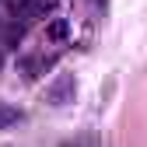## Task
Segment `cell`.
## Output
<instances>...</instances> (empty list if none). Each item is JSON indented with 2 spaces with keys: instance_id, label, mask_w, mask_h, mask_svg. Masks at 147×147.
I'll list each match as a JSON object with an SVG mask.
<instances>
[{
  "instance_id": "8992f818",
  "label": "cell",
  "mask_w": 147,
  "mask_h": 147,
  "mask_svg": "<svg viewBox=\"0 0 147 147\" xmlns=\"http://www.w3.org/2000/svg\"><path fill=\"white\" fill-rule=\"evenodd\" d=\"M60 147H98V140H95V133H84V137H74V140H67Z\"/></svg>"
},
{
  "instance_id": "ba28073f",
  "label": "cell",
  "mask_w": 147,
  "mask_h": 147,
  "mask_svg": "<svg viewBox=\"0 0 147 147\" xmlns=\"http://www.w3.org/2000/svg\"><path fill=\"white\" fill-rule=\"evenodd\" d=\"M0 63H4V56H0Z\"/></svg>"
},
{
  "instance_id": "6da1fadb",
  "label": "cell",
  "mask_w": 147,
  "mask_h": 147,
  "mask_svg": "<svg viewBox=\"0 0 147 147\" xmlns=\"http://www.w3.org/2000/svg\"><path fill=\"white\" fill-rule=\"evenodd\" d=\"M56 60H60V53L56 49H39V53H32V56H25L21 60V74H25V77L28 81H35V77H42V74L46 70H53V67H56Z\"/></svg>"
},
{
  "instance_id": "5b68a950",
  "label": "cell",
  "mask_w": 147,
  "mask_h": 147,
  "mask_svg": "<svg viewBox=\"0 0 147 147\" xmlns=\"http://www.w3.org/2000/svg\"><path fill=\"white\" fill-rule=\"evenodd\" d=\"M21 119V109H14V105H4L0 102V130H7L11 123H18Z\"/></svg>"
},
{
  "instance_id": "277c9868",
  "label": "cell",
  "mask_w": 147,
  "mask_h": 147,
  "mask_svg": "<svg viewBox=\"0 0 147 147\" xmlns=\"http://www.w3.org/2000/svg\"><path fill=\"white\" fill-rule=\"evenodd\" d=\"M56 4H60V0H21L14 11L21 14V21H39V18H46Z\"/></svg>"
},
{
  "instance_id": "52a82bcc",
  "label": "cell",
  "mask_w": 147,
  "mask_h": 147,
  "mask_svg": "<svg viewBox=\"0 0 147 147\" xmlns=\"http://www.w3.org/2000/svg\"><path fill=\"white\" fill-rule=\"evenodd\" d=\"M91 4H98V7H105V0H91Z\"/></svg>"
},
{
  "instance_id": "7a4b0ae2",
  "label": "cell",
  "mask_w": 147,
  "mask_h": 147,
  "mask_svg": "<svg viewBox=\"0 0 147 147\" xmlns=\"http://www.w3.org/2000/svg\"><path fill=\"white\" fill-rule=\"evenodd\" d=\"M74 95H77V81L70 74H56L53 84H46V102L49 105H67V102H74Z\"/></svg>"
},
{
  "instance_id": "3957f363",
  "label": "cell",
  "mask_w": 147,
  "mask_h": 147,
  "mask_svg": "<svg viewBox=\"0 0 147 147\" xmlns=\"http://www.w3.org/2000/svg\"><path fill=\"white\" fill-rule=\"evenodd\" d=\"M67 39H70V21L67 18H56V21H49L42 28V46H53L56 53L67 46Z\"/></svg>"
}]
</instances>
